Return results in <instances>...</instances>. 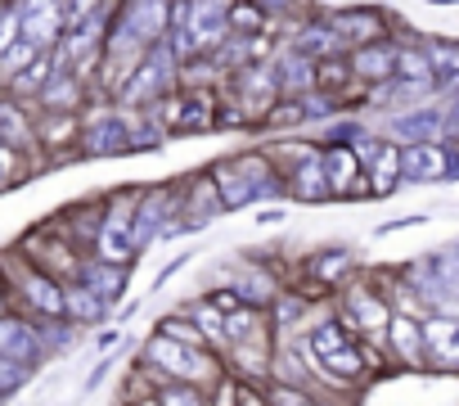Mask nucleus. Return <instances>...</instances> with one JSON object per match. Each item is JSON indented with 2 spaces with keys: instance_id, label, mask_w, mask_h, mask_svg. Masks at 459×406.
Wrapping results in <instances>:
<instances>
[{
  "instance_id": "nucleus-2",
  "label": "nucleus",
  "mask_w": 459,
  "mask_h": 406,
  "mask_svg": "<svg viewBox=\"0 0 459 406\" xmlns=\"http://www.w3.org/2000/svg\"><path fill=\"white\" fill-rule=\"evenodd\" d=\"M329 307H333V316H338L356 339L383 343V330H387V321H392V298L378 289V280H374L365 267L329 298Z\"/></svg>"
},
{
  "instance_id": "nucleus-28",
  "label": "nucleus",
  "mask_w": 459,
  "mask_h": 406,
  "mask_svg": "<svg viewBox=\"0 0 459 406\" xmlns=\"http://www.w3.org/2000/svg\"><path fill=\"white\" fill-rule=\"evenodd\" d=\"M311 388H289V384H266V406H311Z\"/></svg>"
},
{
  "instance_id": "nucleus-34",
  "label": "nucleus",
  "mask_w": 459,
  "mask_h": 406,
  "mask_svg": "<svg viewBox=\"0 0 459 406\" xmlns=\"http://www.w3.org/2000/svg\"><path fill=\"white\" fill-rule=\"evenodd\" d=\"M428 5H437V10H459V0H428Z\"/></svg>"
},
{
  "instance_id": "nucleus-27",
  "label": "nucleus",
  "mask_w": 459,
  "mask_h": 406,
  "mask_svg": "<svg viewBox=\"0 0 459 406\" xmlns=\"http://www.w3.org/2000/svg\"><path fill=\"white\" fill-rule=\"evenodd\" d=\"M113 370H117V348H113V352H104V357L91 366V375L82 379V397H95V393L113 379Z\"/></svg>"
},
{
  "instance_id": "nucleus-3",
  "label": "nucleus",
  "mask_w": 459,
  "mask_h": 406,
  "mask_svg": "<svg viewBox=\"0 0 459 406\" xmlns=\"http://www.w3.org/2000/svg\"><path fill=\"white\" fill-rule=\"evenodd\" d=\"M14 253L19 258H28L37 271H46V276H55L59 285H73L77 276H82V267H86V249H77L73 240H68V231L55 222V217H46V222H37L32 231H23L19 235V244H14Z\"/></svg>"
},
{
  "instance_id": "nucleus-25",
  "label": "nucleus",
  "mask_w": 459,
  "mask_h": 406,
  "mask_svg": "<svg viewBox=\"0 0 459 406\" xmlns=\"http://www.w3.org/2000/svg\"><path fill=\"white\" fill-rule=\"evenodd\" d=\"M153 397H158V406H207V388L185 384V379H167V384H158Z\"/></svg>"
},
{
  "instance_id": "nucleus-21",
  "label": "nucleus",
  "mask_w": 459,
  "mask_h": 406,
  "mask_svg": "<svg viewBox=\"0 0 459 406\" xmlns=\"http://www.w3.org/2000/svg\"><path fill=\"white\" fill-rule=\"evenodd\" d=\"M77 285H86V289H91V294H100L108 307H117V303L126 298L131 271H126V267H108V262H100V258H86V267H82Z\"/></svg>"
},
{
  "instance_id": "nucleus-15",
  "label": "nucleus",
  "mask_w": 459,
  "mask_h": 406,
  "mask_svg": "<svg viewBox=\"0 0 459 406\" xmlns=\"http://www.w3.org/2000/svg\"><path fill=\"white\" fill-rule=\"evenodd\" d=\"M450 181V163L441 140H419L401 145V185H441Z\"/></svg>"
},
{
  "instance_id": "nucleus-29",
  "label": "nucleus",
  "mask_w": 459,
  "mask_h": 406,
  "mask_svg": "<svg viewBox=\"0 0 459 406\" xmlns=\"http://www.w3.org/2000/svg\"><path fill=\"white\" fill-rule=\"evenodd\" d=\"M185 267H194V249L176 253V258H171V262H167V267H162V271L153 276V285H149V298H153V294H162V289H167V285H171V280H176V276H180Z\"/></svg>"
},
{
  "instance_id": "nucleus-32",
  "label": "nucleus",
  "mask_w": 459,
  "mask_h": 406,
  "mask_svg": "<svg viewBox=\"0 0 459 406\" xmlns=\"http://www.w3.org/2000/svg\"><path fill=\"white\" fill-rule=\"evenodd\" d=\"M14 312V289H10V271H5V258H0V316Z\"/></svg>"
},
{
  "instance_id": "nucleus-22",
  "label": "nucleus",
  "mask_w": 459,
  "mask_h": 406,
  "mask_svg": "<svg viewBox=\"0 0 459 406\" xmlns=\"http://www.w3.org/2000/svg\"><path fill=\"white\" fill-rule=\"evenodd\" d=\"M225 32L230 37H257V32H271V19L257 0H225Z\"/></svg>"
},
{
  "instance_id": "nucleus-16",
  "label": "nucleus",
  "mask_w": 459,
  "mask_h": 406,
  "mask_svg": "<svg viewBox=\"0 0 459 406\" xmlns=\"http://www.w3.org/2000/svg\"><path fill=\"white\" fill-rule=\"evenodd\" d=\"M347 68L351 77L369 91V86H383L392 82V68H396V41H369V46H351L347 55Z\"/></svg>"
},
{
  "instance_id": "nucleus-6",
  "label": "nucleus",
  "mask_w": 459,
  "mask_h": 406,
  "mask_svg": "<svg viewBox=\"0 0 459 406\" xmlns=\"http://www.w3.org/2000/svg\"><path fill=\"white\" fill-rule=\"evenodd\" d=\"M325 23L342 37V46H369V41H392L401 14L387 5H374V0H347V5H320Z\"/></svg>"
},
{
  "instance_id": "nucleus-18",
  "label": "nucleus",
  "mask_w": 459,
  "mask_h": 406,
  "mask_svg": "<svg viewBox=\"0 0 459 406\" xmlns=\"http://www.w3.org/2000/svg\"><path fill=\"white\" fill-rule=\"evenodd\" d=\"M64 321L68 325H77L82 334L86 330H100V325H108L113 321V307L100 298V294H91L86 285H64Z\"/></svg>"
},
{
  "instance_id": "nucleus-19",
  "label": "nucleus",
  "mask_w": 459,
  "mask_h": 406,
  "mask_svg": "<svg viewBox=\"0 0 459 406\" xmlns=\"http://www.w3.org/2000/svg\"><path fill=\"white\" fill-rule=\"evenodd\" d=\"M55 222L68 231V240H73L77 249L91 253V240H95V231H100V194H82V199L64 203Z\"/></svg>"
},
{
  "instance_id": "nucleus-23",
  "label": "nucleus",
  "mask_w": 459,
  "mask_h": 406,
  "mask_svg": "<svg viewBox=\"0 0 459 406\" xmlns=\"http://www.w3.org/2000/svg\"><path fill=\"white\" fill-rule=\"evenodd\" d=\"M419 41H396V68H392L396 82H432V64H428Z\"/></svg>"
},
{
  "instance_id": "nucleus-8",
  "label": "nucleus",
  "mask_w": 459,
  "mask_h": 406,
  "mask_svg": "<svg viewBox=\"0 0 459 406\" xmlns=\"http://www.w3.org/2000/svg\"><path fill=\"white\" fill-rule=\"evenodd\" d=\"M320 167H325L329 203H369V181L351 145H320Z\"/></svg>"
},
{
  "instance_id": "nucleus-24",
  "label": "nucleus",
  "mask_w": 459,
  "mask_h": 406,
  "mask_svg": "<svg viewBox=\"0 0 459 406\" xmlns=\"http://www.w3.org/2000/svg\"><path fill=\"white\" fill-rule=\"evenodd\" d=\"M158 334H167V339H176V343H189V348H207V339H203V330L176 307V312H162L158 316V325H153ZM212 352V348H207Z\"/></svg>"
},
{
  "instance_id": "nucleus-26",
  "label": "nucleus",
  "mask_w": 459,
  "mask_h": 406,
  "mask_svg": "<svg viewBox=\"0 0 459 406\" xmlns=\"http://www.w3.org/2000/svg\"><path fill=\"white\" fill-rule=\"evenodd\" d=\"M32 379H37V375H32L28 366H19V361H10V357H0V397H14V393H23Z\"/></svg>"
},
{
  "instance_id": "nucleus-11",
  "label": "nucleus",
  "mask_w": 459,
  "mask_h": 406,
  "mask_svg": "<svg viewBox=\"0 0 459 406\" xmlns=\"http://www.w3.org/2000/svg\"><path fill=\"white\" fill-rule=\"evenodd\" d=\"M0 357L28 366L32 375H37L41 366H50V352H46V343H41L37 321H28V316H19V312L0 316Z\"/></svg>"
},
{
  "instance_id": "nucleus-33",
  "label": "nucleus",
  "mask_w": 459,
  "mask_h": 406,
  "mask_svg": "<svg viewBox=\"0 0 459 406\" xmlns=\"http://www.w3.org/2000/svg\"><path fill=\"white\" fill-rule=\"evenodd\" d=\"M311 406H351V402H347L342 393H316V397H311Z\"/></svg>"
},
{
  "instance_id": "nucleus-20",
  "label": "nucleus",
  "mask_w": 459,
  "mask_h": 406,
  "mask_svg": "<svg viewBox=\"0 0 459 406\" xmlns=\"http://www.w3.org/2000/svg\"><path fill=\"white\" fill-rule=\"evenodd\" d=\"M428 64H432V86L437 95H450L459 86V41L455 37H423L419 41Z\"/></svg>"
},
{
  "instance_id": "nucleus-10",
  "label": "nucleus",
  "mask_w": 459,
  "mask_h": 406,
  "mask_svg": "<svg viewBox=\"0 0 459 406\" xmlns=\"http://www.w3.org/2000/svg\"><path fill=\"white\" fill-rule=\"evenodd\" d=\"M423 361L432 375H459V316L450 312L423 316Z\"/></svg>"
},
{
  "instance_id": "nucleus-4",
  "label": "nucleus",
  "mask_w": 459,
  "mask_h": 406,
  "mask_svg": "<svg viewBox=\"0 0 459 406\" xmlns=\"http://www.w3.org/2000/svg\"><path fill=\"white\" fill-rule=\"evenodd\" d=\"M221 217H225V208H221V199H216V185H212L207 167L185 172V176H180V203H176V217L162 226L158 244H171V240H194V235L212 231Z\"/></svg>"
},
{
  "instance_id": "nucleus-31",
  "label": "nucleus",
  "mask_w": 459,
  "mask_h": 406,
  "mask_svg": "<svg viewBox=\"0 0 459 406\" xmlns=\"http://www.w3.org/2000/svg\"><path fill=\"white\" fill-rule=\"evenodd\" d=\"M253 222H257V226H284V222H289V203H257Z\"/></svg>"
},
{
  "instance_id": "nucleus-35",
  "label": "nucleus",
  "mask_w": 459,
  "mask_h": 406,
  "mask_svg": "<svg viewBox=\"0 0 459 406\" xmlns=\"http://www.w3.org/2000/svg\"><path fill=\"white\" fill-rule=\"evenodd\" d=\"M131 406H158V397H140V402H131Z\"/></svg>"
},
{
  "instance_id": "nucleus-17",
  "label": "nucleus",
  "mask_w": 459,
  "mask_h": 406,
  "mask_svg": "<svg viewBox=\"0 0 459 406\" xmlns=\"http://www.w3.org/2000/svg\"><path fill=\"white\" fill-rule=\"evenodd\" d=\"M91 104V86L73 73V68H55L46 91L37 95V109L41 113H82Z\"/></svg>"
},
{
  "instance_id": "nucleus-7",
  "label": "nucleus",
  "mask_w": 459,
  "mask_h": 406,
  "mask_svg": "<svg viewBox=\"0 0 459 406\" xmlns=\"http://www.w3.org/2000/svg\"><path fill=\"white\" fill-rule=\"evenodd\" d=\"M351 149L360 154V167H365V181H369V203L392 199L401 190V145L383 131H369Z\"/></svg>"
},
{
  "instance_id": "nucleus-14",
  "label": "nucleus",
  "mask_w": 459,
  "mask_h": 406,
  "mask_svg": "<svg viewBox=\"0 0 459 406\" xmlns=\"http://www.w3.org/2000/svg\"><path fill=\"white\" fill-rule=\"evenodd\" d=\"M446 131V113L441 104H414V109H401V113H387L383 122V136H392L396 145H419V140H441Z\"/></svg>"
},
{
  "instance_id": "nucleus-30",
  "label": "nucleus",
  "mask_w": 459,
  "mask_h": 406,
  "mask_svg": "<svg viewBox=\"0 0 459 406\" xmlns=\"http://www.w3.org/2000/svg\"><path fill=\"white\" fill-rule=\"evenodd\" d=\"M432 217L428 213H410V217H392V222H378L374 226V235L383 240V235H396V231H414V226H428Z\"/></svg>"
},
{
  "instance_id": "nucleus-5",
  "label": "nucleus",
  "mask_w": 459,
  "mask_h": 406,
  "mask_svg": "<svg viewBox=\"0 0 459 406\" xmlns=\"http://www.w3.org/2000/svg\"><path fill=\"white\" fill-rule=\"evenodd\" d=\"M10 271V289H14V312L28 321H64V285L46 271H37L28 258H19L14 249L0 253Z\"/></svg>"
},
{
  "instance_id": "nucleus-12",
  "label": "nucleus",
  "mask_w": 459,
  "mask_h": 406,
  "mask_svg": "<svg viewBox=\"0 0 459 406\" xmlns=\"http://www.w3.org/2000/svg\"><path fill=\"white\" fill-rule=\"evenodd\" d=\"M207 176H212V185H216V199H221V208H225V217H235V213H253L257 208V190H253V181L244 176V167L235 163V154H216L212 163H207Z\"/></svg>"
},
{
  "instance_id": "nucleus-9",
  "label": "nucleus",
  "mask_w": 459,
  "mask_h": 406,
  "mask_svg": "<svg viewBox=\"0 0 459 406\" xmlns=\"http://www.w3.org/2000/svg\"><path fill=\"white\" fill-rule=\"evenodd\" d=\"M383 352H387L396 375H423L428 370V361H423V316L392 312V321L383 330Z\"/></svg>"
},
{
  "instance_id": "nucleus-1",
  "label": "nucleus",
  "mask_w": 459,
  "mask_h": 406,
  "mask_svg": "<svg viewBox=\"0 0 459 406\" xmlns=\"http://www.w3.org/2000/svg\"><path fill=\"white\" fill-rule=\"evenodd\" d=\"M135 361H140L158 384H167V379H185V384H198V388L212 393V388L225 379V366H221L216 352H207V348H189V343H176V339H167V334H158V330L144 334V343L135 348Z\"/></svg>"
},
{
  "instance_id": "nucleus-13",
  "label": "nucleus",
  "mask_w": 459,
  "mask_h": 406,
  "mask_svg": "<svg viewBox=\"0 0 459 406\" xmlns=\"http://www.w3.org/2000/svg\"><path fill=\"white\" fill-rule=\"evenodd\" d=\"M280 176H284V203H298V208H320V203H329V185H325V167H320V145L311 154H302L298 163H289Z\"/></svg>"
}]
</instances>
